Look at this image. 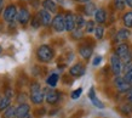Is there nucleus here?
<instances>
[{
	"label": "nucleus",
	"instance_id": "nucleus-1",
	"mask_svg": "<svg viewBox=\"0 0 132 118\" xmlns=\"http://www.w3.org/2000/svg\"><path fill=\"white\" fill-rule=\"evenodd\" d=\"M44 99H45V95L43 89H41L40 84L34 82L30 85V100H32V102L35 104V105H40L41 102L44 101Z\"/></svg>",
	"mask_w": 132,
	"mask_h": 118
},
{
	"label": "nucleus",
	"instance_id": "nucleus-2",
	"mask_svg": "<svg viewBox=\"0 0 132 118\" xmlns=\"http://www.w3.org/2000/svg\"><path fill=\"white\" fill-rule=\"evenodd\" d=\"M36 57L41 62H50L53 58V50L48 45H41L36 51Z\"/></svg>",
	"mask_w": 132,
	"mask_h": 118
},
{
	"label": "nucleus",
	"instance_id": "nucleus-3",
	"mask_svg": "<svg viewBox=\"0 0 132 118\" xmlns=\"http://www.w3.org/2000/svg\"><path fill=\"white\" fill-rule=\"evenodd\" d=\"M52 28L56 32H63L65 31V20H64V15L62 13H57L52 20Z\"/></svg>",
	"mask_w": 132,
	"mask_h": 118
},
{
	"label": "nucleus",
	"instance_id": "nucleus-4",
	"mask_svg": "<svg viewBox=\"0 0 132 118\" xmlns=\"http://www.w3.org/2000/svg\"><path fill=\"white\" fill-rule=\"evenodd\" d=\"M110 65H112V69H113V73L115 76H120V73L124 71V67H122V62H121L120 57L118 55H112L110 57Z\"/></svg>",
	"mask_w": 132,
	"mask_h": 118
},
{
	"label": "nucleus",
	"instance_id": "nucleus-5",
	"mask_svg": "<svg viewBox=\"0 0 132 118\" xmlns=\"http://www.w3.org/2000/svg\"><path fill=\"white\" fill-rule=\"evenodd\" d=\"M17 12L18 10L16 9L15 5H9L7 8L4 10V13H3V17L6 22H11L17 17Z\"/></svg>",
	"mask_w": 132,
	"mask_h": 118
},
{
	"label": "nucleus",
	"instance_id": "nucleus-6",
	"mask_svg": "<svg viewBox=\"0 0 132 118\" xmlns=\"http://www.w3.org/2000/svg\"><path fill=\"white\" fill-rule=\"evenodd\" d=\"M114 84H115L118 91H120V93H127L128 90L131 89V86L125 82L124 77H120V76H116L115 77V79H114Z\"/></svg>",
	"mask_w": 132,
	"mask_h": 118
},
{
	"label": "nucleus",
	"instance_id": "nucleus-7",
	"mask_svg": "<svg viewBox=\"0 0 132 118\" xmlns=\"http://www.w3.org/2000/svg\"><path fill=\"white\" fill-rule=\"evenodd\" d=\"M16 20L20 25H27L28 21L30 20V13H29V11L26 8H21L18 10V12H17Z\"/></svg>",
	"mask_w": 132,
	"mask_h": 118
},
{
	"label": "nucleus",
	"instance_id": "nucleus-8",
	"mask_svg": "<svg viewBox=\"0 0 132 118\" xmlns=\"http://www.w3.org/2000/svg\"><path fill=\"white\" fill-rule=\"evenodd\" d=\"M64 20H65V31L68 32H73L74 29L76 28L75 25V16L73 13L68 12L64 15Z\"/></svg>",
	"mask_w": 132,
	"mask_h": 118
},
{
	"label": "nucleus",
	"instance_id": "nucleus-9",
	"mask_svg": "<svg viewBox=\"0 0 132 118\" xmlns=\"http://www.w3.org/2000/svg\"><path fill=\"white\" fill-rule=\"evenodd\" d=\"M45 99H46V101H47L50 105H53V104H56V102L60 100V94L55 89H48L47 91H46Z\"/></svg>",
	"mask_w": 132,
	"mask_h": 118
},
{
	"label": "nucleus",
	"instance_id": "nucleus-10",
	"mask_svg": "<svg viewBox=\"0 0 132 118\" xmlns=\"http://www.w3.org/2000/svg\"><path fill=\"white\" fill-rule=\"evenodd\" d=\"M38 15H39V17H40L41 25H43V26H50V25H52V20H53V18L51 17V13L48 12V11H46L45 9L40 10Z\"/></svg>",
	"mask_w": 132,
	"mask_h": 118
},
{
	"label": "nucleus",
	"instance_id": "nucleus-11",
	"mask_svg": "<svg viewBox=\"0 0 132 118\" xmlns=\"http://www.w3.org/2000/svg\"><path fill=\"white\" fill-rule=\"evenodd\" d=\"M29 105L27 104H20L18 107L16 108V117L17 118H24L26 116L29 114Z\"/></svg>",
	"mask_w": 132,
	"mask_h": 118
},
{
	"label": "nucleus",
	"instance_id": "nucleus-12",
	"mask_svg": "<svg viewBox=\"0 0 132 118\" xmlns=\"http://www.w3.org/2000/svg\"><path fill=\"white\" fill-rule=\"evenodd\" d=\"M69 73L72 74L73 77H80L85 73V66L81 63H76L69 69Z\"/></svg>",
	"mask_w": 132,
	"mask_h": 118
},
{
	"label": "nucleus",
	"instance_id": "nucleus-13",
	"mask_svg": "<svg viewBox=\"0 0 132 118\" xmlns=\"http://www.w3.org/2000/svg\"><path fill=\"white\" fill-rule=\"evenodd\" d=\"M130 53H131V51H130V48H128L127 44L118 45V48L115 49V55H118V56L120 57V60L124 58V57L126 56V55H128Z\"/></svg>",
	"mask_w": 132,
	"mask_h": 118
},
{
	"label": "nucleus",
	"instance_id": "nucleus-14",
	"mask_svg": "<svg viewBox=\"0 0 132 118\" xmlns=\"http://www.w3.org/2000/svg\"><path fill=\"white\" fill-rule=\"evenodd\" d=\"M43 6L46 11H48L50 13H56L57 12V5L53 0H44L43 1Z\"/></svg>",
	"mask_w": 132,
	"mask_h": 118
},
{
	"label": "nucleus",
	"instance_id": "nucleus-15",
	"mask_svg": "<svg viewBox=\"0 0 132 118\" xmlns=\"http://www.w3.org/2000/svg\"><path fill=\"white\" fill-rule=\"evenodd\" d=\"M88 98H90V100L92 101V104L96 106V107H98V108H104V104L103 102H101L100 100L97 99L96 94H95V89H93V88H91L90 91H88Z\"/></svg>",
	"mask_w": 132,
	"mask_h": 118
},
{
	"label": "nucleus",
	"instance_id": "nucleus-16",
	"mask_svg": "<svg viewBox=\"0 0 132 118\" xmlns=\"http://www.w3.org/2000/svg\"><path fill=\"white\" fill-rule=\"evenodd\" d=\"M92 51H93L92 48L91 46H88V45H82V46H80V49H79L80 56L82 57V58H85V60H88V58L91 57Z\"/></svg>",
	"mask_w": 132,
	"mask_h": 118
},
{
	"label": "nucleus",
	"instance_id": "nucleus-17",
	"mask_svg": "<svg viewBox=\"0 0 132 118\" xmlns=\"http://www.w3.org/2000/svg\"><path fill=\"white\" fill-rule=\"evenodd\" d=\"M105 20H107V13L104 11V9H97L96 13H95V21L97 23L102 25L105 22Z\"/></svg>",
	"mask_w": 132,
	"mask_h": 118
},
{
	"label": "nucleus",
	"instance_id": "nucleus-18",
	"mask_svg": "<svg viewBox=\"0 0 132 118\" xmlns=\"http://www.w3.org/2000/svg\"><path fill=\"white\" fill-rule=\"evenodd\" d=\"M128 38H130V31L128 29H120L119 32L116 33V35H115V41H124V40H127Z\"/></svg>",
	"mask_w": 132,
	"mask_h": 118
},
{
	"label": "nucleus",
	"instance_id": "nucleus-19",
	"mask_svg": "<svg viewBox=\"0 0 132 118\" xmlns=\"http://www.w3.org/2000/svg\"><path fill=\"white\" fill-rule=\"evenodd\" d=\"M84 11H85V13H86L87 16H92V15H95V13H96L97 9H96V6H95L93 3L88 1V3H86V5H85Z\"/></svg>",
	"mask_w": 132,
	"mask_h": 118
},
{
	"label": "nucleus",
	"instance_id": "nucleus-20",
	"mask_svg": "<svg viewBox=\"0 0 132 118\" xmlns=\"http://www.w3.org/2000/svg\"><path fill=\"white\" fill-rule=\"evenodd\" d=\"M11 105V100L7 96H4V98L0 99V112L1 111H5L6 108H9Z\"/></svg>",
	"mask_w": 132,
	"mask_h": 118
},
{
	"label": "nucleus",
	"instance_id": "nucleus-21",
	"mask_svg": "<svg viewBox=\"0 0 132 118\" xmlns=\"http://www.w3.org/2000/svg\"><path fill=\"white\" fill-rule=\"evenodd\" d=\"M57 82H58V74H56V73L50 74L48 78L46 79V83H47V85H50V86H56Z\"/></svg>",
	"mask_w": 132,
	"mask_h": 118
},
{
	"label": "nucleus",
	"instance_id": "nucleus-22",
	"mask_svg": "<svg viewBox=\"0 0 132 118\" xmlns=\"http://www.w3.org/2000/svg\"><path fill=\"white\" fill-rule=\"evenodd\" d=\"M15 116H16V108L12 106H10L9 108L4 111V118H13Z\"/></svg>",
	"mask_w": 132,
	"mask_h": 118
},
{
	"label": "nucleus",
	"instance_id": "nucleus-23",
	"mask_svg": "<svg viewBox=\"0 0 132 118\" xmlns=\"http://www.w3.org/2000/svg\"><path fill=\"white\" fill-rule=\"evenodd\" d=\"M122 21H124V25L126 26L127 28L132 27V12L125 13L124 17H122Z\"/></svg>",
	"mask_w": 132,
	"mask_h": 118
},
{
	"label": "nucleus",
	"instance_id": "nucleus-24",
	"mask_svg": "<svg viewBox=\"0 0 132 118\" xmlns=\"http://www.w3.org/2000/svg\"><path fill=\"white\" fill-rule=\"evenodd\" d=\"M75 25H76V28L81 29L84 26H86V21L84 20V17L81 15H78V16H75Z\"/></svg>",
	"mask_w": 132,
	"mask_h": 118
},
{
	"label": "nucleus",
	"instance_id": "nucleus-25",
	"mask_svg": "<svg viewBox=\"0 0 132 118\" xmlns=\"http://www.w3.org/2000/svg\"><path fill=\"white\" fill-rule=\"evenodd\" d=\"M30 25H32L33 28H39L41 25V21H40V17L39 15H36V16L33 17V20L30 21Z\"/></svg>",
	"mask_w": 132,
	"mask_h": 118
},
{
	"label": "nucleus",
	"instance_id": "nucleus-26",
	"mask_svg": "<svg viewBox=\"0 0 132 118\" xmlns=\"http://www.w3.org/2000/svg\"><path fill=\"white\" fill-rule=\"evenodd\" d=\"M114 5L118 10H124L126 6V0H114Z\"/></svg>",
	"mask_w": 132,
	"mask_h": 118
},
{
	"label": "nucleus",
	"instance_id": "nucleus-27",
	"mask_svg": "<svg viewBox=\"0 0 132 118\" xmlns=\"http://www.w3.org/2000/svg\"><path fill=\"white\" fill-rule=\"evenodd\" d=\"M95 34H96L97 39H102V38H103V34H104V28L103 27H101V26L96 27V29H95Z\"/></svg>",
	"mask_w": 132,
	"mask_h": 118
},
{
	"label": "nucleus",
	"instance_id": "nucleus-28",
	"mask_svg": "<svg viewBox=\"0 0 132 118\" xmlns=\"http://www.w3.org/2000/svg\"><path fill=\"white\" fill-rule=\"evenodd\" d=\"M81 94H82V88H78L76 90H74L72 93V99L73 100H76V99H79Z\"/></svg>",
	"mask_w": 132,
	"mask_h": 118
},
{
	"label": "nucleus",
	"instance_id": "nucleus-29",
	"mask_svg": "<svg viewBox=\"0 0 132 118\" xmlns=\"http://www.w3.org/2000/svg\"><path fill=\"white\" fill-rule=\"evenodd\" d=\"M95 23H93V21H88L86 22V32L91 33V32H95Z\"/></svg>",
	"mask_w": 132,
	"mask_h": 118
},
{
	"label": "nucleus",
	"instance_id": "nucleus-30",
	"mask_svg": "<svg viewBox=\"0 0 132 118\" xmlns=\"http://www.w3.org/2000/svg\"><path fill=\"white\" fill-rule=\"evenodd\" d=\"M72 33H73V37L75 38V39H79V38L82 37V31H81V29H79V28H75Z\"/></svg>",
	"mask_w": 132,
	"mask_h": 118
},
{
	"label": "nucleus",
	"instance_id": "nucleus-31",
	"mask_svg": "<svg viewBox=\"0 0 132 118\" xmlns=\"http://www.w3.org/2000/svg\"><path fill=\"white\" fill-rule=\"evenodd\" d=\"M124 73L125 74H131L132 76V63H128V65L124 66Z\"/></svg>",
	"mask_w": 132,
	"mask_h": 118
},
{
	"label": "nucleus",
	"instance_id": "nucleus-32",
	"mask_svg": "<svg viewBox=\"0 0 132 118\" xmlns=\"http://www.w3.org/2000/svg\"><path fill=\"white\" fill-rule=\"evenodd\" d=\"M124 79H125V82L127 83L128 85L132 88V76L131 74H124Z\"/></svg>",
	"mask_w": 132,
	"mask_h": 118
},
{
	"label": "nucleus",
	"instance_id": "nucleus-33",
	"mask_svg": "<svg viewBox=\"0 0 132 118\" xmlns=\"http://www.w3.org/2000/svg\"><path fill=\"white\" fill-rule=\"evenodd\" d=\"M101 61H102V57H101V56H96L92 63H93V66H97V65H100V63H101Z\"/></svg>",
	"mask_w": 132,
	"mask_h": 118
},
{
	"label": "nucleus",
	"instance_id": "nucleus-34",
	"mask_svg": "<svg viewBox=\"0 0 132 118\" xmlns=\"http://www.w3.org/2000/svg\"><path fill=\"white\" fill-rule=\"evenodd\" d=\"M127 101L132 105V88L127 91Z\"/></svg>",
	"mask_w": 132,
	"mask_h": 118
},
{
	"label": "nucleus",
	"instance_id": "nucleus-35",
	"mask_svg": "<svg viewBox=\"0 0 132 118\" xmlns=\"http://www.w3.org/2000/svg\"><path fill=\"white\" fill-rule=\"evenodd\" d=\"M24 100H26V95H24V94H22V95L18 96V102H20V104H24Z\"/></svg>",
	"mask_w": 132,
	"mask_h": 118
},
{
	"label": "nucleus",
	"instance_id": "nucleus-36",
	"mask_svg": "<svg viewBox=\"0 0 132 118\" xmlns=\"http://www.w3.org/2000/svg\"><path fill=\"white\" fill-rule=\"evenodd\" d=\"M3 8H4V0H0V12L3 11Z\"/></svg>",
	"mask_w": 132,
	"mask_h": 118
},
{
	"label": "nucleus",
	"instance_id": "nucleus-37",
	"mask_svg": "<svg viewBox=\"0 0 132 118\" xmlns=\"http://www.w3.org/2000/svg\"><path fill=\"white\" fill-rule=\"evenodd\" d=\"M126 5L130 6V8H132V0H126Z\"/></svg>",
	"mask_w": 132,
	"mask_h": 118
},
{
	"label": "nucleus",
	"instance_id": "nucleus-38",
	"mask_svg": "<svg viewBox=\"0 0 132 118\" xmlns=\"http://www.w3.org/2000/svg\"><path fill=\"white\" fill-rule=\"evenodd\" d=\"M75 1H78V3H88L90 0H75Z\"/></svg>",
	"mask_w": 132,
	"mask_h": 118
},
{
	"label": "nucleus",
	"instance_id": "nucleus-39",
	"mask_svg": "<svg viewBox=\"0 0 132 118\" xmlns=\"http://www.w3.org/2000/svg\"><path fill=\"white\" fill-rule=\"evenodd\" d=\"M24 118H32V116H29V114H28V116H26Z\"/></svg>",
	"mask_w": 132,
	"mask_h": 118
},
{
	"label": "nucleus",
	"instance_id": "nucleus-40",
	"mask_svg": "<svg viewBox=\"0 0 132 118\" xmlns=\"http://www.w3.org/2000/svg\"><path fill=\"white\" fill-rule=\"evenodd\" d=\"M1 50H3V49H1V46H0V53H1Z\"/></svg>",
	"mask_w": 132,
	"mask_h": 118
}]
</instances>
